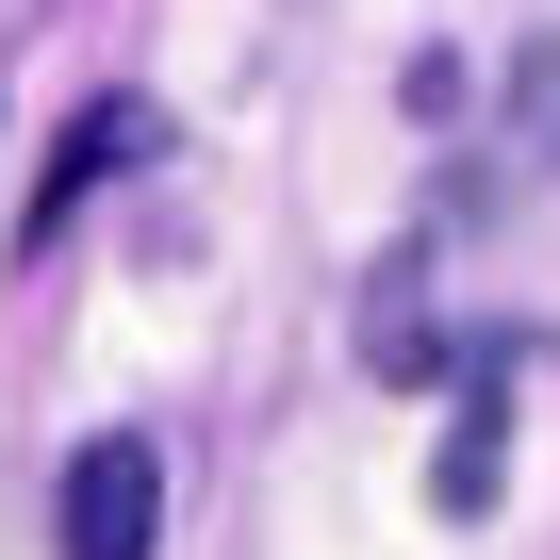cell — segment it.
<instances>
[{
  "label": "cell",
  "mask_w": 560,
  "mask_h": 560,
  "mask_svg": "<svg viewBox=\"0 0 560 560\" xmlns=\"http://www.w3.org/2000/svg\"><path fill=\"white\" fill-rule=\"evenodd\" d=\"M50 511H67V527H50L67 560H149V544H165V445H149V429H100Z\"/></svg>",
  "instance_id": "1"
},
{
  "label": "cell",
  "mask_w": 560,
  "mask_h": 560,
  "mask_svg": "<svg viewBox=\"0 0 560 560\" xmlns=\"http://www.w3.org/2000/svg\"><path fill=\"white\" fill-rule=\"evenodd\" d=\"M132 149H149V100H83V132L50 149V182H34V214H18V247H50V231L83 214V182H116Z\"/></svg>",
  "instance_id": "2"
}]
</instances>
